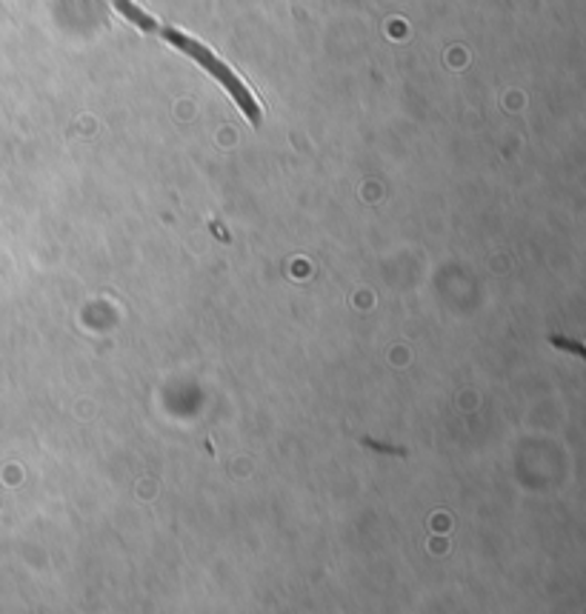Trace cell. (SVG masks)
Listing matches in <instances>:
<instances>
[{"label": "cell", "mask_w": 586, "mask_h": 614, "mask_svg": "<svg viewBox=\"0 0 586 614\" xmlns=\"http://www.w3.org/2000/svg\"><path fill=\"white\" fill-rule=\"evenodd\" d=\"M155 34H161V38H164L166 43H172L177 52H184L186 58H192V61L198 63V66H204L206 72H209L212 78H215V81H218L220 86H224L226 92L233 95V101L238 103L240 112L249 117V123H253V126H258V123H260V106H258V101H255L253 89L240 81L238 74L233 72V66H229V63L220 61L218 54L212 52L206 43H201L198 38H189V34L177 32V29H172V27H164V23L157 27Z\"/></svg>", "instance_id": "6da1fadb"}, {"label": "cell", "mask_w": 586, "mask_h": 614, "mask_svg": "<svg viewBox=\"0 0 586 614\" xmlns=\"http://www.w3.org/2000/svg\"><path fill=\"white\" fill-rule=\"evenodd\" d=\"M110 3L123 14V18H126V21L132 23V27L141 29V32L155 34L157 27H161V21H155L150 12H144V9L137 7L135 0H110Z\"/></svg>", "instance_id": "7a4b0ae2"}]
</instances>
